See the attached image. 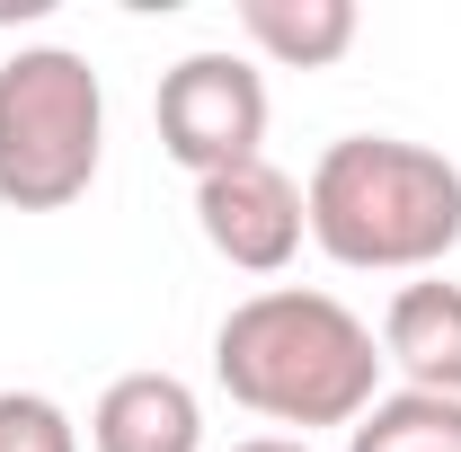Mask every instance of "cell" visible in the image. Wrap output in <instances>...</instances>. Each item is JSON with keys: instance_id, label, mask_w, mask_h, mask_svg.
I'll list each match as a JSON object with an SVG mask.
<instances>
[{"instance_id": "1", "label": "cell", "mask_w": 461, "mask_h": 452, "mask_svg": "<svg viewBox=\"0 0 461 452\" xmlns=\"http://www.w3.org/2000/svg\"><path fill=\"white\" fill-rule=\"evenodd\" d=\"M213 382L267 426H355L382 399V338L346 311L338 293L311 284H267L230 302L213 329Z\"/></svg>"}, {"instance_id": "2", "label": "cell", "mask_w": 461, "mask_h": 452, "mask_svg": "<svg viewBox=\"0 0 461 452\" xmlns=\"http://www.w3.org/2000/svg\"><path fill=\"white\" fill-rule=\"evenodd\" d=\"M302 213L355 276H435L461 249V169L400 133H346L320 151Z\"/></svg>"}, {"instance_id": "3", "label": "cell", "mask_w": 461, "mask_h": 452, "mask_svg": "<svg viewBox=\"0 0 461 452\" xmlns=\"http://www.w3.org/2000/svg\"><path fill=\"white\" fill-rule=\"evenodd\" d=\"M107 151V89L71 45H18L0 62V204L62 213L89 195Z\"/></svg>"}, {"instance_id": "4", "label": "cell", "mask_w": 461, "mask_h": 452, "mask_svg": "<svg viewBox=\"0 0 461 452\" xmlns=\"http://www.w3.org/2000/svg\"><path fill=\"white\" fill-rule=\"evenodd\" d=\"M151 124H160V151L177 169L213 177L240 169V160H267V80L249 54H186L160 71V98H151Z\"/></svg>"}, {"instance_id": "5", "label": "cell", "mask_w": 461, "mask_h": 452, "mask_svg": "<svg viewBox=\"0 0 461 452\" xmlns=\"http://www.w3.org/2000/svg\"><path fill=\"white\" fill-rule=\"evenodd\" d=\"M195 231L240 276H285L293 249L311 240V213H302V186L276 160H240V169L195 177Z\"/></svg>"}, {"instance_id": "6", "label": "cell", "mask_w": 461, "mask_h": 452, "mask_svg": "<svg viewBox=\"0 0 461 452\" xmlns=\"http://www.w3.org/2000/svg\"><path fill=\"white\" fill-rule=\"evenodd\" d=\"M89 452H204V408L177 373H115L89 408Z\"/></svg>"}, {"instance_id": "7", "label": "cell", "mask_w": 461, "mask_h": 452, "mask_svg": "<svg viewBox=\"0 0 461 452\" xmlns=\"http://www.w3.org/2000/svg\"><path fill=\"white\" fill-rule=\"evenodd\" d=\"M382 364H400L408 391L461 399V284L417 276V284L391 293V311H382Z\"/></svg>"}, {"instance_id": "8", "label": "cell", "mask_w": 461, "mask_h": 452, "mask_svg": "<svg viewBox=\"0 0 461 452\" xmlns=\"http://www.w3.org/2000/svg\"><path fill=\"white\" fill-rule=\"evenodd\" d=\"M355 0H240V36L285 71H329L355 45Z\"/></svg>"}, {"instance_id": "9", "label": "cell", "mask_w": 461, "mask_h": 452, "mask_svg": "<svg viewBox=\"0 0 461 452\" xmlns=\"http://www.w3.org/2000/svg\"><path fill=\"white\" fill-rule=\"evenodd\" d=\"M346 452H461V399H444V391H382L346 426Z\"/></svg>"}, {"instance_id": "10", "label": "cell", "mask_w": 461, "mask_h": 452, "mask_svg": "<svg viewBox=\"0 0 461 452\" xmlns=\"http://www.w3.org/2000/svg\"><path fill=\"white\" fill-rule=\"evenodd\" d=\"M0 452H80V426L45 391H0Z\"/></svg>"}, {"instance_id": "11", "label": "cell", "mask_w": 461, "mask_h": 452, "mask_svg": "<svg viewBox=\"0 0 461 452\" xmlns=\"http://www.w3.org/2000/svg\"><path fill=\"white\" fill-rule=\"evenodd\" d=\"M230 452H311L302 435H249V444H230Z\"/></svg>"}]
</instances>
